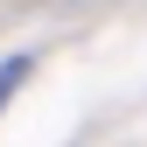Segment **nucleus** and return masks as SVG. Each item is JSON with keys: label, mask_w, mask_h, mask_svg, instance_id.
<instances>
[{"label": "nucleus", "mask_w": 147, "mask_h": 147, "mask_svg": "<svg viewBox=\"0 0 147 147\" xmlns=\"http://www.w3.org/2000/svg\"><path fill=\"white\" fill-rule=\"evenodd\" d=\"M21 77H28V63H21V56H14V63H0V105H7V91L21 84Z\"/></svg>", "instance_id": "f257e3e1"}]
</instances>
